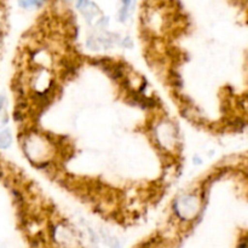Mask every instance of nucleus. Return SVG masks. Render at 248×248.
<instances>
[{"label":"nucleus","instance_id":"nucleus-7","mask_svg":"<svg viewBox=\"0 0 248 248\" xmlns=\"http://www.w3.org/2000/svg\"><path fill=\"white\" fill-rule=\"evenodd\" d=\"M4 102H5V98L2 96H0V110H1V108L4 107Z\"/></svg>","mask_w":248,"mask_h":248},{"label":"nucleus","instance_id":"nucleus-5","mask_svg":"<svg viewBox=\"0 0 248 248\" xmlns=\"http://www.w3.org/2000/svg\"><path fill=\"white\" fill-rule=\"evenodd\" d=\"M44 0H18L19 6L23 9H31V7L41 6Z\"/></svg>","mask_w":248,"mask_h":248},{"label":"nucleus","instance_id":"nucleus-1","mask_svg":"<svg viewBox=\"0 0 248 248\" xmlns=\"http://www.w3.org/2000/svg\"><path fill=\"white\" fill-rule=\"evenodd\" d=\"M200 211V200L194 194H186L174 202V212L182 220H191Z\"/></svg>","mask_w":248,"mask_h":248},{"label":"nucleus","instance_id":"nucleus-2","mask_svg":"<svg viewBox=\"0 0 248 248\" xmlns=\"http://www.w3.org/2000/svg\"><path fill=\"white\" fill-rule=\"evenodd\" d=\"M155 135L164 148H171L176 143V132L173 131V126L170 124H160L155 130Z\"/></svg>","mask_w":248,"mask_h":248},{"label":"nucleus","instance_id":"nucleus-3","mask_svg":"<svg viewBox=\"0 0 248 248\" xmlns=\"http://www.w3.org/2000/svg\"><path fill=\"white\" fill-rule=\"evenodd\" d=\"M55 237L62 246H65L68 248L77 246V239L73 235V232L69 229H67V228H57V230L55 232Z\"/></svg>","mask_w":248,"mask_h":248},{"label":"nucleus","instance_id":"nucleus-6","mask_svg":"<svg viewBox=\"0 0 248 248\" xmlns=\"http://www.w3.org/2000/svg\"><path fill=\"white\" fill-rule=\"evenodd\" d=\"M133 0H123V7L120 10V21H125L128 16Z\"/></svg>","mask_w":248,"mask_h":248},{"label":"nucleus","instance_id":"nucleus-4","mask_svg":"<svg viewBox=\"0 0 248 248\" xmlns=\"http://www.w3.org/2000/svg\"><path fill=\"white\" fill-rule=\"evenodd\" d=\"M12 143V135L10 130H4L0 132V149H7Z\"/></svg>","mask_w":248,"mask_h":248}]
</instances>
